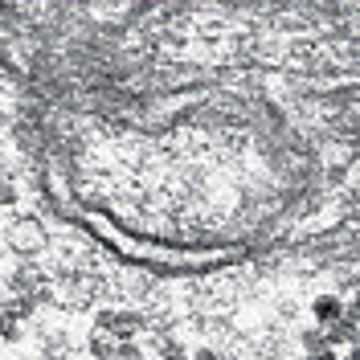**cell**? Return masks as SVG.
Returning <instances> with one entry per match:
<instances>
[{
    "label": "cell",
    "mask_w": 360,
    "mask_h": 360,
    "mask_svg": "<svg viewBox=\"0 0 360 360\" xmlns=\"http://www.w3.org/2000/svg\"><path fill=\"white\" fill-rule=\"evenodd\" d=\"M311 360H336V356H332V352H319V348H315V352H311Z\"/></svg>",
    "instance_id": "3957f363"
},
{
    "label": "cell",
    "mask_w": 360,
    "mask_h": 360,
    "mask_svg": "<svg viewBox=\"0 0 360 360\" xmlns=\"http://www.w3.org/2000/svg\"><path fill=\"white\" fill-rule=\"evenodd\" d=\"M311 311L319 323H340V315H344V303H340L336 295H319L311 303Z\"/></svg>",
    "instance_id": "6da1fadb"
},
{
    "label": "cell",
    "mask_w": 360,
    "mask_h": 360,
    "mask_svg": "<svg viewBox=\"0 0 360 360\" xmlns=\"http://www.w3.org/2000/svg\"><path fill=\"white\" fill-rule=\"evenodd\" d=\"M344 315H348V319H360V295L348 303V311H344Z\"/></svg>",
    "instance_id": "7a4b0ae2"
}]
</instances>
